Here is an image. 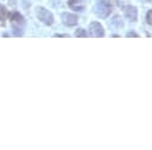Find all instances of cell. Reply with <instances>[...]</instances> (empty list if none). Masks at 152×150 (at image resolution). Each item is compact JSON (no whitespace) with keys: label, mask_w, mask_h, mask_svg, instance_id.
<instances>
[{"label":"cell","mask_w":152,"mask_h":150,"mask_svg":"<svg viewBox=\"0 0 152 150\" xmlns=\"http://www.w3.org/2000/svg\"><path fill=\"white\" fill-rule=\"evenodd\" d=\"M145 1H147V2H152V0H145Z\"/></svg>","instance_id":"4fadbf2b"},{"label":"cell","mask_w":152,"mask_h":150,"mask_svg":"<svg viewBox=\"0 0 152 150\" xmlns=\"http://www.w3.org/2000/svg\"><path fill=\"white\" fill-rule=\"evenodd\" d=\"M89 34L93 38H102L104 35V30L102 25L97 21H93L89 25Z\"/></svg>","instance_id":"277c9868"},{"label":"cell","mask_w":152,"mask_h":150,"mask_svg":"<svg viewBox=\"0 0 152 150\" xmlns=\"http://www.w3.org/2000/svg\"><path fill=\"white\" fill-rule=\"evenodd\" d=\"M75 35H76V37H80V38H86V37H87V32H86V30H83V28H77V30L75 31Z\"/></svg>","instance_id":"9c48e42d"},{"label":"cell","mask_w":152,"mask_h":150,"mask_svg":"<svg viewBox=\"0 0 152 150\" xmlns=\"http://www.w3.org/2000/svg\"><path fill=\"white\" fill-rule=\"evenodd\" d=\"M146 21H147L148 25L152 26V9H150V11L147 12V14H146Z\"/></svg>","instance_id":"30bf717a"},{"label":"cell","mask_w":152,"mask_h":150,"mask_svg":"<svg viewBox=\"0 0 152 150\" xmlns=\"http://www.w3.org/2000/svg\"><path fill=\"white\" fill-rule=\"evenodd\" d=\"M124 12H125V17L128 21L133 22V21H137L138 19V11L134 6H131V5H127L124 7Z\"/></svg>","instance_id":"8992f818"},{"label":"cell","mask_w":152,"mask_h":150,"mask_svg":"<svg viewBox=\"0 0 152 150\" xmlns=\"http://www.w3.org/2000/svg\"><path fill=\"white\" fill-rule=\"evenodd\" d=\"M53 37H63V38H68L69 34H58V33H57V34H55Z\"/></svg>","instance_id":"7c38bea8"},{"label":"cell","mask_w":152,"mask_h":150,"mask_svg":"<svg viewBox=\"0 0 152 150\" xmlns=\"http://www.w3.org/2000/svg\"><path fill=\"white\" fill-rule=\"evenodd\" d=\"M11 22H12V26H13V32L15 35H21L23 34V28L25 26V18L18 13V12H14L11 17Z\"/></svg>","instance_id":"7a4b0ae2"},{"label":"cell","mask_w":152,"mask_h":150,"mask_svg":"<svg viewBox=\"0 0 152 150\" xmlns=\"http://www.w3.org/2000/svg\"><path fill=\"white\" fill-rule=\"evenodd\" d=\"M6 15H7V9H6V7L4 5L0 4V20L1 21L5 20L6 19Z\"/></svg>","instance_id":"ba28073f"},{"label":"cell","mask_w":152,"mask_h":150,"mask_svg":"<svg viewBox=\"0 0 152 150\" xmlns=\"http://www.w3.org/2000/svg\"><path fill=\"white\" fill-rule=\"evenodd\" d=\"M94 12L95 14H97L100 18H107L110 13H112V5L109 1L107 0H99L96 4H95V7H94Z\"/></svg>","instance_id":"6da1fadb"},{"label":"cell","mask_w":152,"mask_h":150,"mask_svg":"<svg viewBox=\"0 0 152 150\" xmlns=\"http://www.w3.org/2000/svg\"><path fill=\"white\" fill-rule=\"evenodd\" d=\"M127 37H137V38H138L139 34L135 33V32H128V33H127Z\"/></svg>","instance_id":"8fae6325"},{"label":"cell","mask_w":152,"mask_h":150,"mask_svg":"<svg viewBox=\"0 0 152 150\" xmlns=\"http://www.w3.org/2000/svg\"><path fill=\"white\" fill-rule=\"evenodd\" d=\"M61 19H62V22L65 26H75L78 22L77 15L76 14H72V13H62Z\"/></svg>","instance_id":"5b68a950"},{"label":"cell","mask_w":152,"mask_h":150,"mask_svg":"<svg viewBox=\"0 0 152 150\" xmlns=\"http://www.w3.org/2000/svg\"><path fill=\"white\" fill-rule=\"evenodd\" d=\"M37 17L44 25H52L53 24V15L50 11H48L44 7H37Z\"/></svg>","instance_id":"3957f363"},{"label":"cell","mask_w":152,"mask_h":150,"mask_svg":"<svg viewBox=\"0 0 152 150\" xmlns=\"http://www.w3.org/2000/svg\"><path fill=\"white\" fill-rule=\"evenodd\" d=\"M68 6H69L71 9H74V11H80V12L84 11V8H86V6H84V4H83L82 0H69V1H68Z\"/></svg>","instance_id":"52a82bcc"}]
</instances>
